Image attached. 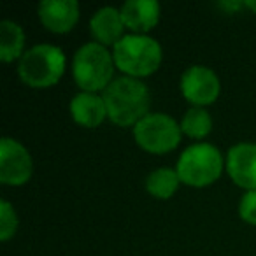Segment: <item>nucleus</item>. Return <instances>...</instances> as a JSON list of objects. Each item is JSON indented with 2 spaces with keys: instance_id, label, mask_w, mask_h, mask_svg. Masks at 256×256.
I'll list each match as a JSON object with an SVG mask.
<instances>
[{
  "instance_id": "obj_10",
  "label": "nucleus",
  "mask_w": 256,
  "mask_h": 256,
  "mask_svg": "<svg viewBox=\"0 0 256 256\" xmlns=\"http://www.w3.org/2000/svg\"><path fill=\"white\" fill-rule=\"evenodd\" d=\"M37 16L44 28L53 34H67L79 22L78 0H42L37 6Z\"/></svg>"
},
{
  "instance_id": "obj_7",
  "label": "nucleus",
  "mask_w": 256,
  "mask_h": 256,
  "mask_svg": "<svg viewBox=\"0 0 256 256\" xmlns=\"http://www.w3.org/2000/svg\"><path fill=\"white\" fill-rule=\"evenodd\" d=\"M179 88L192 107H206L218 100L221 93V81L216 72L207 65H192L181 74Z\"/></svg>"
},
{
  "instance_id": "obj_19",
  "label": "nucleus",
  "mask_w": 256,
  "mask_h": 256,
  "mask_svg": "<svg viewBox=\"0 0 256 256\" xmlns=\"http://www.w3.org/2000/svg\"><path fill=\"white\" fill-rule=\"evenodd\" d=\"M244 8L246 9H249V11H252V12H256V0H246L244 2Z\"/></svg>"
},
{
  "instance_id": "obj_18",
  "label": "nucleus",
  "mask_w": 256,
  "mask_h": 256,
  "mask_svg": "<svg viewBox=\"0 0 256 256\" xmlns=\"http://www.w3.org/2000/svg\"><path fill=\"white\" fill-rule=\"evenodd\" d=\"M238 216L242 221L256 226V190L244 192V195L238 200Z\"/></svg>"
},
{
  "instance_id": "obj_16",
  "label": "nucleus",
  "mask_w": 256,
  "mask_h": 256,
  "mask_svg": "<svg viewBox=\"0 0 256 256\" xmlns=\"http://www.w3.org/2000/svg\"><path fill=\"white\" fill-rule=\"evenodd\" d=\"M182 136L202 140L212 132V116L206 107H190L179 121Z\"/></svg>"
},
{
  "instance_id": "obj_15",
  "label": "nucleus",
  "mask_w": 256,
  "mask_h": 256,
  "mask_svg": "<svg viewBox=\"0 0 256 256\" xmlns=\"http://www.w3.org/2000/svg\"><path fill=\"white\" fill-rule=\"evenodd\" d=\"M146 192L150 193L153 198L158 200H168L176 195V192L181 186V178H179L178 170L170 167H160L154 168L148 174L146 181Z\"/></svg>"
},
{
  "instance_id": "obj_13",
  "label": "nucleus",
  "mask_w": 256,
  "mask_h": 256,
  "mask_svg": "<svg viewBox=\"0 0 256 256\" xmlns=\"http://www.w3.org/2000/svg\"><path fill=\"white\" fill-rule=\"evenodd\" d=\"M68 112L74 123L84 128H96L107 120V107L102 93H76L68 104Z\"/></svg>"
},
{
  "instance_id": "obj_8",
  "label": "nucleus",
  "mask_w": 256,
  "mask_h": 256,
  "mask_svg": "<svg viewBox=\"0 0 256 256\" xmlns=\"http://www.w3.org/2000/svg\"><path fill=\"white\" fill-rule=\"evenodd\" d=\"M34 174L30 151L12 137L0 140V182L6 186H23Z\"/></svg>"
},
{
  "instance_id": "obj_9",
  "label": "nucleus",
  "mask_w": 256,
  "mask_h": 256,
  "mask_svg": "<svg viewBox=\"0 0 256 256\" xmlns=\"http://www.w3.org/2000/svg\"><path fill=\"white\" fill-rule=\"evenodd\" d=\"M224 170L238 188L246 192L256 190V144H234L224 158Z\"/></svg>"
},
{
  "instance_id": "obj_4",
  "label": "nucleus",
  "mask_w": 256,
  "mask_h": 256,
  "mask_svg": "<svg viewBox=\"0 0 256 256\" xmlns=\"http://www.w3.org/2000/svg\"><path fill=\"white\" fill-rule=\"evenodd\" d=\"M67 58L54 44H36L18 62V76L26 86L46 90L54 86L65 74Z\"/></svg>"
},
{
  "instance_id": "obj_14",
  "label": "nucleus",
  "mask_w": 256,
  "mask_h": 256,
  "mask_svg": "<svg viewBox=\"0 0 256 256\" xmlns=\"http://www.w3.org/2000/svg\"><path fill=\"white\" fill-rule=\"evenodd\" d=\"M25 32L22 25L12 20H2L0 23V60L12 64L25 54Z\"/></svg>"
},
{
  "instance_id": "obj_1",
  "label": "nucleus",
  "mask_w": 256,
  "mask_h": 256,
  "mask_svg": "<svg viewBox=\"0 0 256 256\" xmlns=\"http://www.w3.org/2000/svg\"><path fill=\"white\" fill-rule=\"evenodd\" d=\"M107 107V120L116 126H136L150 114L151 92L140 79L121 76L102 92Z\"/></svg>"
},
{
  "instance_id": "obj_2",
  "label": "nucleus",
  "mask_w": 256,
  "mask_h": 256,
  "mask_svg": "<svg viewBox=\"0 0 256 256\" xmlns=\"http://www.w3.org/2000/svg\"><path fill=\"white\" fill-rule=\"evenodd\" d=\"M114 65L128 78L142 79L154 74L162 65L164 50L151 36L126 34L112 48Z\"/></svg>"
},
{
  "instance_id": "obj_3",
  "label": "nucleus",
  "mask_w": 256,
  "mask_h": 256,
  "mask_svg": "<svg viewBox=\"0 0 256 256\" xmlns=\"http://www.w3.org/2000/svg\"><path fill=\"white\" fill-rule=\"evenodd\" d=\"M114 70L112 53L95 40L82 44L72 58V76L81 92H104L114 81Z\"/></svg>"
},
{
  "instance_id": "obj_5",
  "label": "nucleus",
  "mask_w": 256,
  "mask_h": 256,
  "mask_svg": "<svg viewBox=\"0 0 256 256\" xmlns=\"http://www.w3.org/2000/svg\"><path fill=\"white\" fill-rule=\"evenodd\" d=\"M176 170L182 184L192 188H206L216 182L223 174V153L214 144L195 142L179 154Z\"/></svg>"
},
{
  "instance_id": "obj_12",
  "label": "nucleus",
  "mask_w": 256,
  "mask_h": 256,
  "mask_svg": "<svg viewBox=\"0 0 256 256\" xmlns=\"http://www.w3.org/2000/svg\"><path fill=\"white\" fill-rule=\"evenodd\" d=\"M124 30L126 28H124L120 9L112 8V6L100 8L90 18V32H92L93 39H95V42L102 44L106 48L116 46L126 36Z\"/></svg>"
},
{
  "instance_id": "obj_6",
  "label": "nucleus",
  "mask_w": 256,
  "mask_h": 256,
  "mask_svg": "<svg viewBox=\"0 0 256 256\" xmlns=\"http://www.w3.org/2000/svg\"><path fill=\"white\" fill-rule=\"evenodd\" d=\"M134 139L140 150L153 154L170 153L181 142V126L165 112H150L132 128Z\"/></svg>"
},
{
  "instance_id": "obj_11",
  "label": "nucleus",
  "mask_w": 256,
  "mask_h": 256,
  "mask_svg": "<svg viewBox=\"0 0 256 256\" xmlns=\"http://www.w3.org/2000/svg\"><path fill=\"white\" fill-rule=\"evenodd\" d=\"M120 12L124 28L130 30V34L148 36L160 22L162 6L156 0H126L120 8Z\"/></svg>"
},
{
  "instance_id": "obj_17",
  "label": "nucleus",
  "mask_w": 256,
  "mask_h": 256,
  "mask_svg": "<svg viewBox=\"0 0 256 256\" xmlns=\"http://www.w3.org/2000/svg\"><path fill=\"white\" fill-rule=\"evenodd\" d=\"M18 214L16 209L12 207L11 202L6 198L0 200V240L8 242L14 237L16 230H18Z\"/></svg>"
}]
</instances>
